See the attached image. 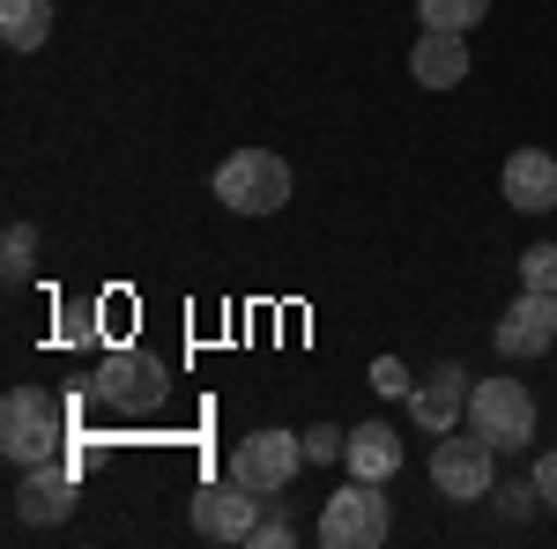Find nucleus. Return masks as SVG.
Returning a JSON list of instances; mask_svg holds the SVG:
<instances>
[{
    "label": "nucleus",
    "mask_w": 557,
    "mask_h": 549,
    "mask_svg": "<svg viewBox=\"0 0 557 549\" xmlns=\"http://www.w3.org/2000/svg\"><path fill=\"white\" fill-rule=\"evenodd\" d=\"M0 38L8 52H38L52 38V0H0Z\"/></svg>",
    "instance_id": "obj_15"
},
{
    "label": "nucleus",
    "mask_w": 557,
    "mask_h": 549,
    "mask_svg": "<svg viewBox=\"0 0 557 549\" xmlns=\"http://www.w3.org/2000/svg\"><path fill=\"white\" fill-rule=\"evenodd\" d=\"M498 357H513V364H528V357H543V349H557V297L543 290H520V304L498 320Z\"/></svg>",
    "instance_id": "obj_10"
},
{
    "label": "nucleus",
    "mask_w": 557,
    "mask_h": 549,
    "mask_svg": "<svg viewBox=\"0 0 557 549\" xmlns=\"http://www.w3.org/2000/svg\"><path fill=\"white\" fill-rule=\"evenodd\" d=\"M215 201L231 215H275L290 201V164L275 149H238V157H223V171H215Z\"/></svg>",
    "instance_id": "obj_2"
},
{
    "label": "nucleus",
    "mask_w": 557,
    "mask_h": 549,
    "mask_svg": "<svg viewBox=\"0 0 557 549\" xmlns=\"http://www.w3.org/2000/svg\"><path fill=\"white\" fill-rule=\"evenodd\" d=\"M409 75L424 89H461L469 83V38L461 30H424L409 45Z\"/></svg>",
    "instance_id": "obj_13"
},
{
    "label": "nucleus",
    "mask_w": 557,
    "mask_h": 549,
    "mask_svg": "<svg viewBox=\"0 0 557 549\" xmlns=\"http://www.w3.org/2000/svg\"><path fill=\"white\" fill-rule=\"evenodd\" d=\"M253 520H260V490H246L238 475L194 490V535H201V542H246Z\"/></svg>",
    "instance_id": "obj_8"
},
{
    "label": "nucleus",
    "mask_w": 557,
    "mask_h": 549,
    "mask_svg": "<svg viewBox=\"0 0 557 549\" xmlns=\"http://www.w3.org/2000/svg\"><path fill=\"white\" fill-rule=\"evenodd\" d=\"M246 542H253V549H290V542H298V527H290V512H260Z\"/></svg>",
    "instance_id": "obj_21"
},
{
    "label": "nucleus",
    "mask_w": 557,
    "mask_h": 549,
    "mask_svg": "<svg viewBox=\"0 0 557 549\" xmlns=\"http://www.w3.org/2000/svg\"><path fill=\"white\" fill-rule=\"evenodd\" d=\"M67 512H75V475L60 461L23 467V483H15V527H60Z\"/></svg>",
    "instance_id": "obj_9"
},
{
    "label": "nucleus",
    "mask_w": 557,
    "mask_h": 549,
    "mask_svg": "<svg viewBox=\"0 0 557 549\" xmlns=\"http://www.w3.org/2000/svg\"><path fill=\"white\" fill-rule=\"evenodd\" d=\"M89 394H97L104 409L141 416V409H157V401H164V364H157L149 349H104V364H97Z\"/></svg>",
    "instance_id": "obj_7"
},
{
    "label": "nucleus",
    "mask_w": 557,
    "mask_h": 549,
    "mask_svg": "<svg viewBox=\"0 0 557 549\" xmlns=\"http://www.w3.org/2000/svg\"><path fill=\"white\" fill-rule=\"evenodd\" d=\"M469 372L461 364H438L424 386H409V423L431 431V438H446V431H461V409H469Z\"/></svg>",
    "instance_id": "obj_11"
},
{
    "label": "nucleus",
    "mask_w": 557,
    "mask_h": 549,
    "mask_svg": "<svg viewBox=\"0 0 557 549\" xmlns=\"http://www.w3.org/2000/svg\"><path fill=\"white\" fill-rule=\"evenodd\" d=\"M372 386H380V394H409V372H401L394 357H380V364H372Z\"/></svg>",
    "instance_id": "obj_23"
},
{
    "label": "nucleus",
    "mask_w": 557,
    "mask_h": 549,
    "mask_svg": "<svg viewBox=\"0 0 557 549\" xmlns=\"http://www.w3.org/2000/svg\"><path fill=\"white\" fill-rule=\"evenodd\" d=\"M298 467H305V431H253L231 446V475L260 498H283L298 483Z\"/></svg>",
    "instance_id": "obj_6"
},
{
    "label": "nucleus",
    "mask_w": 557,
    "mask_h": 549,
    "mask_svg": "<svg viewBox=\"0 0 557 549\" xmlns=\"http://www.w3.org/2000/svg\"><path fill=\"white\" fill-rule=\"evenodd\" d=\"M431 483H438V498H454V506L491 498V483H498V446H491L483 431H446V438L431 446Z\"/></svg>",
    "instance_id": "obj_4"
},
{
    "label": "nucleus",
    "mask_w": 557,
    "mask_h": 549,
    "mask_svg": "<svg viewBox=\"0 0 557 549\" xmlns=\"http://www.w3.org/2000/svg\"><path fill=\"white\" fill-rule=\"evenodd\" d=\"M30 267H38V230H30V223H8V238H0V275H8V290H23Z\"/></svg>",
    "instance_id": "obj_17"
},
{
    "label": "nucleus",
    "mask_w": 557,
    "mask_h": 549,
    "mask_svg": "<svg viewBox=\"0 0 557 549\" xmlns=\"http://www.w3.org/2000/svg\"><path fill=\"white\" fill-rule=\"evenodd\" d=\"M491 498H498V512H506V520H535V506H543V490H535V475H528V483H491Z\"/></svg>",
    "instance_id": "obj_19"
},
{
    "label": "nucleus",
    "mask_w": 557,
    "mask_h": 549,
    "mask_svg": "<svg viewBox=\"0 0 557 549\" xmlns=\"http://www.w3.org/2000/svg\"><path fill=\"white\" fill-rule=\"evenodd\" d=\"M498 186H506V201H513L520 215H550L557 209V157L550 149H513Z\"/></svg>",
    "instance_id": "obj_12"
},
{
    "label": "nucleus",
    "mask_w": 557,
    "mask_h": 549,
    "mask_svg": "<svg viewBox=\"0 0 557 549\" xmlns=\"http://www.w3.org/2000/svg\"><path fill=\"white\" fill-rule=\"evenodd\" d=\"M469 431H483L498 453H520V446L535 438V394H528L520 379H475Z\"/></svg>",
    "instance_id": "obj_5"
},
{
    "label": "nucleus",
    "mask_w": 557,
    "mask_h": 549,
    "mask_svg": "<svg viewBox=\"0 0 557 549\" xmlns=\"http://www.w3.org/2000/svg\"><path fill=\"white\" fill-rule=\"evenodd\" d=\"M520 290L557 297V246H528V253H520Z\"/></svg>",
    "instance_id": "obj_18"
},
{
    "label": "nucleus",
    "mask_w": 557,
    "mask_h": 549,
    "mask_svg": "<svg viewBox=\"0 0 557 549\" xmlns=\"http://www.w3.org/2000/svg\"><path fill=\"white\" fill-rule=\"evenodd\" d=\"M528 475H535V490H543V506L557 512V446H550V453H535V467H528Z\"/></svg>",
    "instance_id": "obj_22"
},
{
    "label": "nucleus",
    "mask_w": 557,
    "mask_h": 549,
    "mask_svg": "<svg viewBox=\"0 0 557 549\" xmlns=\"http://www.w3.org/2000/svg\"><path fill=\"white\" fill-rule=\"evenodd\" d=\"M343 467L349 475H364V483H386L394 467H401V431H386V423H357L343 446Z\"/></svg>",
    "instance_id": "obj_14"
},
{
    "label": "nucleus",
    "mask_w": 557,
    "mask_h": 549,
    "mask_svg": "<svg viewBox=\"0 0 557 549\" xmlns=\"http://www.w3.org/2000/svg\"><path fill=\"white\" fill-rule=\"evenodd\" d=\"M60 438H67V409H60L45 386H15V394L0 401V453L15 467L60 461Z\"/></svg>",
    "instance_id": "obj_1"
},
{
    "label": "nucleus",
    "mask_w": 557,
    "mask_h": 549,
    "mask_svg": "<svg viewBox=\"0 0 557 549\" xmlns=\"http://www.w3.org/2000/svg\"><path fill=\"white\" fill-rule=\"evenodd\" d=\"M483 15H491V0H417V23L424 30H461L469 38Z\"/></svg>",
    "instance_id": "obj_16"
},
{
    "label": "nucleus",
    "mask_w": 557,
    "mask_h": 549,
    "mask_svg": "<svg viewBox=\"0 0 557 549\" xmlns=\"http://www.w3.org/2000/svg\"><path fill=\"white\" fill-rule=\"evenodd\" d=\"M386 535H394V506L380 498V483L349 475L343 490L327 498V512H320V542L327 549H380Z\"/></svg>",
    "instance_id": "obj_3"
},
{
    "label": "nucleus",
    "mask_w": 557,
    "mask_h": 549,
    "mask_svg": "<svg viewBox=\"0 0 557 549\" xmlns=\"http://www.w3.org/2000/svg\"><path fill=\"white\" fill-rule=\"evenodd\" d=\"M343 446H349V431H335V423H312V431H305V467L343 461Z\"/></svg>",
    "instance_id": "obj_20"
}]
</instances>
